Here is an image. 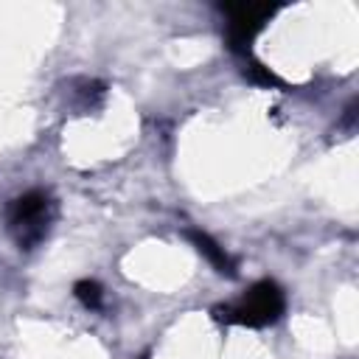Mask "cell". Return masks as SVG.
I'll return each instance as SVG.
<instances>
[{
  "label": "cell",
  "mask_w": 359,
  "mask_h": 359,
  "mask_svg": "<svg viewBox=\"0 0 359 359\" xmlns=\"http://www.w3.org/2000/svg\"><path fill=\"white\" fill-rule=\"evenodd\" d=\"M286 309V297L283 289L275 280H258L252 283L244 297L233 306H216L213 317L219 323H230V325H247V328H264L280 320Z\"/></svg>",
  "instance_id": "cell-1"
},
{
  "label": "cell",
  "mask_w": 359,
  "mask_h": 359,
  "mask_svg": "<svg viewBox=\"0 0 359 359\" xmlns=\"http://www.w3.org/2000/svg\"><path fill=\"white\" fill-rule=\"evenodd\" d=\"M50 219H53V202L45 191H25L22 196L11 199L6 210L8 230L14 233L17 244L25 250H31L36 241L45 238Z\"/></svg>",
  "instance_id": "cell-2"
},
{
  "label": "cell",
  "mask_w": 359,
  "mask_h": 359,
  "mask_svg": "<svg viewBox=\"0 0 359 359\" xmlns=\"http://www.w3.org/2000/svg\"><path fill=\"white\" fill-rule=\"evenodd\" d=\"M222 11L227 14V45L233 53H250L255 36L264 31L269 17L278 11V6L266 3H224Z\"/></svg>",
  "instance_id": "cell-3"
},
{
  "label": "cell",
  "mask_w": 359,
  "mask_h": 359,
  "mask_svg": "<svg viewBox=\"0 0 359 359\" xmlns=\"http://www.w3.org/2000/svg\"><path fill=\"white\" fill-rule=\"evenodd\" d=\"M185 238L196 247V252H202L213 266H216V272H222V275H227V278H236V261L224 252V247L222 244H216L208 233H202V230H185Z\"/></svg>",
  "instance_id": "cell-4"
},
{
  "label": "cell",
  "mask_w": 359,
  "mask_h": 359,
  "mask_svg": "<svg viewBox=\"0 0 359 359\" xmlns=\"http://www.w3.org/2000/svg\"><path fill=\"white\" fill-rule=\"evenodd\" d=\"M73 294L84 309H101V303H104V289L98 280H79L73 286Z\"/></svg>",
  "instance_id": "cell-5"
},
{
  "label": "cell",
  "mask_w": 359,
  "mask_h": 359,
  "mask_svg": "<svg viewBox=\"0 0 359 359\" xmlns=\"http://www.w3.org/2000/svg\"><path fill=\"white\" fill-rule=\"evenodd\" d=\"M244 76H247L250 81L261 84V87H283V79H280V76H275L266 65H261V62H255V59H250V65H247Z\"/></svg>",
  "instance_id": "cell-6"
},
{
  "label": "cell",
  "mask_w": 359,
  "mask_h": 359,
  "mask_svg": "<svg viewBox=\"0 0 359 359\" xmlns=\"http://www.w3.org/2000/svg\"><path fill=\"white\" fill-rule=\"evenodd\" d=\"M137 359H149V353H140V356H137Z\"/></svg>",
  "instance_id": "cell-7"
}]
</instances>
